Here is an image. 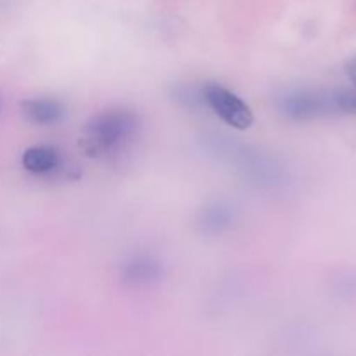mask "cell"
<instances>
[{
  "instance_id": "cell-1",
  "label": "cell",
  "mask_w": 356,
  "mask_h": 356,
  "mask_svg": "<svg viewBox=\"0 0 356 356\" xmlns=\"http://www.w3.org/2000/svg\"><path fill=\"white\" fill-rule=\"evenodd\" d=\"M138 129V117L129 110H110L87 124L82 145L90 156L106 155L125 145Z\"/></svg>"
},
{
  "instance_id": "cell-6",
  "label": "cell",
  "mask_w": 356,
  "mask_h": 356,
  "mask_svg": "<svg viewBox=\"0 0 356 356\" xmlns=\"http://www.w3.org/2000/svg\"><path fill=\"white\" fill-rule=\"evenodd\" d=\"M59 153L58 149L51 148V146H33V148L26 149L23 155V167L31 174H49L52 170L58 169Z\"/></svg>"
},
{
  "instance_id": "cell-5",
  "label": "cell",
  "mask_w": 356,
  "mask_h": 356,
  "mask_svg": "<svg viewBox=\"0 0 356 356\" xmlns=\"http://www.w3.org/2000/svg\"><path fill=\"white\" fill-rule=\"evenodd\" d=\"M160 275H162V268L149 257H136V259L127 261L122 268V278L125 284L136 285V287L155 284Z\"/></svg>"
},
{
  "instance_id": "cell-9",
  "label": "cell",
  "mask_w": 356,
  "mask_h": 356,
  "mask_svg": "<svg viewBox=\"0 0 356 356\" xmlns=\"http://www.w3.org/2000/svg\"><path fill=\"white\" fill-rule=\"evenodd\" d=\"M346 75L350 76V80L353 82V86L356 87V59H355V61H350L346 65Z\"/></svg>"
},
{
  "instance_id": "cell-8",
  "label": "cell",
  "mask_w": 356,
  "mask_h": 356,
  "mask_svg": "<svg viewBox=\"0 0 356 356\" xmlns=\"http://www.w3.org/2000/svg\"><path fill=\"white\" fill-rule=\"evenodd\" d=\"M229 221H232V216L228 214V211L225 207H214L205 212L204 226H207L212 232H219V229L226 228L229 225Z\"/></svg>"
},
{
  "instance_id": "cell-7",
  "label": "cell",
  "mask_w": 356,
  "mask_h": 356,
  "mask_svg": "<svg viewBox=\"0 0 356 356\" xmlns=\"http://www.w3.org/2000/svg\"><path fill=\"white\" fill-rule=\"evenodd\" d=\"M334 104L337 111L356 115V87L355 89H339L332 92Z\"/></svg>"
},
{
  "instance_id": "cell-3",
  "label": "cell",
  "mask_w": 356,
  "mask_h": 356,
  "mask_svg": "<svg viewBox=\"0 0 356 356\" xmlns=\"http://www.w3.org/2000/svg\"><path fill=\"white\" fill-rule=\"evenodd\" d=\"M280 110L292 120H313L337 111L332 92L323 94L315 90H292L285 94L280 99Z\"/></svg>"
},
{
  "instance_id": "cell-4",
  "label": "cell",
  "mask_w": 356,
  "mask_h": 356,
  "mask_svg": "<svg viewBox=\"0 0 356 356\" xmlns=\"http://www.w3.org/2000/svg\"><path fill=\"white\" fill-rule=\"evenodd\" d=\"M21 111H23L26 120L37 125L58 124L65 117V108H63V104L54 99H47V97L23 101L21 103Z\"/></svg>"
},
{
  "instance_id": "cell-2",
  "label": "cell",
  "mask_w": 356,
  "mask_h": 356,
  "mask_svg": "<svg viewBox=\"0 0 356 356\" xmlns=\"http://www.w3.org/2000/svg\"><path fill=\"white\" fill-rule=\"evenodd\" d=\"M204 99L207 101L209 108L232 127L245 131L254 124V113L249 104L219 83H209L204 87Z\"/></svg>"
}]
</instances>
